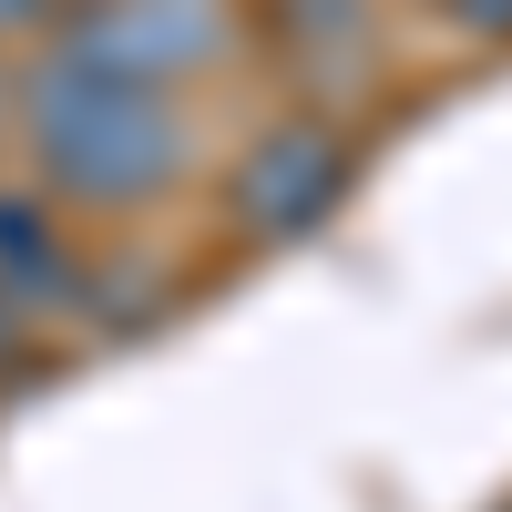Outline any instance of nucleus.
<instances>
[{
    "mask_svg": "<svg viewBox=\"0 0 512 512\" xmlns=\"http://www.w3.org/2000/svg\"><path fill=\"white\" fill-rule=\"evenodd\" d=\"M82 267H93V236L72 205H52L41 185H0V297L31 328L82 318Z\"/></svg>",
    "mask_w": 512,
    "mask_h": 512,
    "instance_id": "obj_5",
    "label": "nucleus"
},
{
    "mask_svg": "<svg viewBox=\"0 0 512 512\" xmlns=\"http://www.w3.org/2000/svg\"><path fill=\"white\" fill-rule=\"evenodd\" d=\"M52 21H62V0H0V52H31Z\"/></svg>",
    "mask_w": 512,
    "mask_h": 512,
    "instance_id": "obj_8",
    "label": "nucleus"
},
{
    "mask_svg": "<svg viewBox=\"0 0 512 512\" xmlns=\"http://www.w3.org/2000/svg\"><path fill=\"white\" fill-rule=\"evenodd\" d=\"M502 512H512V502H502Z\"/></svg>",
    "mask_w": 512,
    "mask_h": 512,
    "instance_id": "obj_11",
    "label": "nucleus"
},
{
    "mask_svg": "<svg viewBox=\"0 0 512 512\" xmlns=\"http://www.w3.org/2000/svg\"><path fill=\"white\" fill-rule=\"evenodd\" d=\"M461 41H492V52H512V0H441Z\"/></svg>",
    "mask_w": 512,
    "mask_h": 512,
    "instance_id": "obj_7",
    "label": "nucleus"
},
{
    "mask_svg": "<svg viewBox=\"0 0 512 512\" xmlns=\"http://www.w3.org/2000/svg\"><path fill=\"white\" fill-rule=\"evenodd\" d=\"M359 134L338 103H287L216 164V205L246 246H308L359 205Z\"/></svg>",
    "mask_w": 512,
    "mask_h": 512,
    "instance_id": "obj_2",
    "label": "nucleus"
},
{
    "mask_svg": "<svg viewBox=\"0 0 512 512\" xmlns=\"http://www.w3.org/2000/svg\"><path fill=\"white\" fill-rule=\"evenodd\" d=\"M31 349H41V328L11 308V297H0V379H21V369H31Z\"/></svg>",
    "mask_w": 512,
    "mask_h": 512,
    "instance_id": "obj_9",
    "label": "nucleus"
},
{
    "mask_svg": "<svg viewBox=\"0 0 512 512\" xmlns=\"http://www.w3.org/2000/svg\"><path fill=\"white\" fill-rule=\"evenodd\" d=\"M31 52L195 103L216 72L246 62V0H62V21L41 31Z\"/></svg>",
    "mask_w": 512,
    "mask_h": 512,
    "instance_id": "obj_3",
    "label": "nucleus"
},
{
    "mask_svg": "<svg viewBox=\"0 0 512 512\" xmlns=\"http://www.w3.org/2000/svg\"><path fill=\"white\" fill-rule=\"evenodd\" d=\"M164 308H175V267L144 246H93V267H82V318L72 328H93V338H134L154 328Z\"/></svg>",
    "mask_w": 512,
    "mask_h": 512,
    "instance_id": "obj_6",
    "label": "nucleus"
},
{
    "mask_svg": "<svg viewBox=\"0 0 512 512\" xmlns=\"http://www.w3.org/2000/svg\"><path fill=\"white\" fill-rule=\"evenodd\" d=\"M0 144H11V82H0Z\"/></svg>",
    "mask_w": 512,
    "mask_h": 512,
    "instance_id": "obj_10",
    "label": "nucleus"
},
{
    "mask_svg": "<svg viewBox=\"0 0 512 512\" xmlns=\"http://www.w3.org/2000/svg\"><path fill=\"white\" fill-rule=\"evenodd\" d=\"M11 144L31 185L72 205V216H144L195 175V113L185 93H144V82L72 72L52 52H11Z\"/></svg>",
    "mask_w": 512,
    "mask_h": 512,
    "instance_id": "obj_1",
    "label": "nucleus"
},
{
    "mask_svg": "<svg viewBox=\"0 0 512 512\" xmlns=\"http://www.w3.org/2000/svg\"><path fill=\"white\" fill-rule=\"evenodd\" d=\"M246 31L267 41L287 103H338L349 113L379 82V0H256Z\"/></svg>",
    "mask_w": 512,
    "mask_h": 512,
    "instance_id": "obj_4",
    "label": "nucleus"
}]
</instances>
